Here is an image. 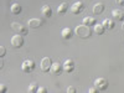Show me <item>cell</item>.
Listing matches in <instances>:
<instances>
[{"instance_id":"cell-16","label":"cell","mask_w":124,"mask_h":93,"mask_svg":"<svg viewBox=\"0 0 124 93\" xmlns=\"http://www.w3.org/2000/svg\"><path fill=\"white\" fill-rule=\"evenodd\" d=\"M67 10H68V4H67V3H62V4L58 6V9H57V13H58L60 15H63V14L67 13Z\"/></svg>"},{"instance_id":"cell-1","label":"cell","mask_w":124,"mask_h":93,"mask_svg":"<svg viewBox=\"0 0 124 93\" xmlns=\"http://www.w3.org/2000/svg\"><path fill=\"white\" fill-rule=\"evenodd\" d=\"M75 34L81 39H88L92 35V30L89 29V26H86L85 24H82L75 29Z\"/></svg>"},{"instance_id":"cell-10","label":"cell","mask_w":124,"mask_h":93,"mask_svg":"<svg viewBox=\"0 0 124 93\" xmlns=\"http://www.w3.org/2000/svg\"><path fill=\"white\" fill-rule=\"evenodd\" d=\"M73 70H75V61H73V60H67V61H65L63 71L67 72V73H71Z\"/></svg>"},{"instance_id":"cell-21","label":"cell","mask_w":124,"mask_h":93,"mask_svg":"<svg viewBox=\"0 0 124 93\" xmlns=\"http://www.w3.org/2000/svg\"><path fill=\"white\" fill-rule=\"evenodd\" d=\"M5 55H6V48L4 46H0V57L3 58Z\"/></svg>"},{"instance_id":"cell-15","label":"cell","mask_w":124,"mask_h":93,"mask_svg":"<svg viewBox=\"0 0 124 93\" xmlns=\"http://www.w3.org/2000/svg\"><path fill=\"white\" fill-rule=\"evenodd\" d=\"M102 25L104 26L106 30H112V29H114V26H116L114 21H113V20H110V19H106L104 21H103Z\"/></svg>"},{"instance_id":"cell-9","label":"cell","mask_w":124,"mask_h":93,"mask_svg":"<svg viewBox=\"0 0 124 93\" xmlns=\"http://www.w3.org/2000/svg\"><path fill=\"white\" fill-rule=\"evenodd\" d=\"M51 72H52L54 75H56V76L61 75L62 72H63V65L58 63V62H55V63L52 65V67H51Z\"/></svg>"},{"instance_id":"cell-13","label":"cell","mask_w":124,"mask_h":93,"mask_svg":"<svg viewBox=\"0 0 124 93\" xmlns=\"http://www.w3.org/2000/svg\"><path fill=\"white\" fill-rule=\"evenodd\" d=\"M112 15H113V17H114V20H118V21H123L124 20V11H122V10L114 9L112 11Z\"/></svg>"},{"instance_id":"cell-26","label":"cell","mask_w":124,"mask_h":93,"mask_svg":"<svg viewBox=\"0 0 124 93\" xmlns=\"http://www.w3.org/2000/svg\"><path fill=\"white\" fill-rule=\"evenodd\" d=\"M114 1H116L118 5H120V6H123V5H124V0H114Z\"/></svg>"},{"instance_id":"cell-4","label":"cell","mask_w":124,"mask_h":93,"mask_svg":"<svg viewBox=\"0 0 124 93\" xmlns=\"http://www.w3.org/2000/svg\"><path fill=\"white\" fill-rule=\"evenodd\" d=\"M94 87H97L99 89V92L106 91L108 88V79H106V78H97L94 81Z\"/></svg>"},{"instance_id":"cell-12","label":"cell","mask_w":124,"mask_h":93,"mask_svg":"<svg viewBox=\"0 0 124 93\" xmlns=\"http://www.w3.org/2000/svg\"><path fill=\"white\" fill-rule=\"evenodd\" d=\"M104 9H106V6H104V4H102V3H97V4H94L93 5V14L94 15H101L103 11H104Z\"/></svg>"},{"instance_id":"cell-5","label":"cell","mask_w":124,"mask_h":93,"mask_svg":"<svg viewBox=\"0 0 124 93\" xmlns=\"http://www.w3.org/2000/svg\"><path fill=\"white\" fill-rule=\"evenodd\" d=\"M52 61H51L50 57H44L42 60H41V70H42L44 72H48L51 71V67H52Z\"/></svg>"},{"instance_id":"cell-25","label":"cell","mask_w":124,"mask_h":93,"mask_svg":"<svg viewBox=\"0 0 124 93\" xmlns=\"http://www.w3.org/2000/svg\"><path fill=\"white\" fill-rule=\"evenodd\" d=\"M6 91H8L6 86H4V85H1V86H0V92H1V93H4V92H6Z\"/></svg>"},{"instance_id":"cell-3","label":"cell","mask_w":124,"mask_h":93,"mask_svg":"<svg viewBox=\"0 0 124 93\" xmlns=\"http://www.w3.org/2000/svg\"><path fill=\"white\" fill-rule=\"evenodd\" d=\"M11 45H13V47H15V48L23 47V46H24V37H23V35H19V34L14 35V36L11 37Z\"/></svg>"},{"instance_id":"cell-14","label":"cell","mask_w":124,"mask_h":93,"mask_svg":"<svg viewBox=\"0 0 124 93\" xmlns=\"http://www.w3.org/2000/svg\"><path fill=\"white\" fill-rule=\"evenodd\" d=\"M73 30H71L70 27H65L63 30H62V32H61V36L63 37L65 40H70L72 36H73Z\"/></svg>"},{"instance_id":"cell-2","label":"cell","mask_w":124,"mask_h":93,"mask_svg":"<svg viewBox=\"0 0 124 93\" xmlns=\"http://www.w3.org/2000/svg\"><path fill=\"white\" fill-rule=\"evenodd\" d=\"M11 29L19 35H27L29 34V30L23 24H19V23H13L11 24Z\"/></svg>"},{"instance_id":"cell-17","label":"cell","mask_w":124,"mask_h":93,"mask_svg":"<svg viewBox=\"0 0 124 93\" xmlns=\"http://www.w3.org/2000/svg\"><path fill=\"white\" fill-rule=\"evenodd\" d=\"M83 24L86 25V26H94L96 25V20L93 19V17H91V16H87V17H85L83 19Z\"/></svg>"},{"instance_id":"cell-6","label":"cell","mask_w":124,"mask_h":93,"mask_svg":"<svg viewBox=\"0 0 124 93\" xmlns=\"http://www.w3.org/2000/svg\"><path fill=\"white\" fill-rule=\"evenodd\" d=\"M35 67H36L35 62L34 61H30V60L25 61L24 63L21 65V68H23V71L25 72V73H30V72H32L35 70Z\"/></svg>"},{"instance_id":"cell-8","label":"cell","mask_w":124,"mask_h":93,"mask_svg":"<svg viewBox=\"0 0 124 93\" xmlns=\"http://www.w3.org/2000/svg\"><path fill=\"white\" fill-rule=\"evenodd\" d=\"M27 25H29L30 29H37V27H41L44 25V20H41V19H30Z\"/></svg>"},{"instance_id":"cell-20","label":"cell","mask_w":124,"mask_h":93,"mask_svg":"<svg viewBox=\"0 0 124 93\" xmlns=\"http://www.w3.org/2000/svg\"><path fill=\"white\" fill-rule=\"evenodd\" d=\"M37 89H39V86H37L36 82H32V83H30V86H29V92H30V93L37 92Z\"/></svg>"},{"instance_id":"cell-23","label":"cell","mask_w":124,"mask_h":93,"mask_svg":"<svg viewBox=\"0 0 124 93\" xmlns=\"http://www.w3.org/2000/svg\"><path fill=\"white\" fill-rule=\"evenodd\" d=\"M37 92H39V93H47V88L41 87V88H39V89H37Z\"/></svg>"},{"instance_id":"cell-24","label":"cell","mask_w":124,"mask_h":93,"mask_svg":"<svg viewBox=\"0 0 124 93\" xmlns=\"http://www.w3.org/2000/svg\"><path fill=\"white\" fill-rule=\"evenodd\" d=\"M88 92H89V93H98V92H99V89H98L97 87H94V88H91Z\"/></svg>"},{"instance_id":"cell-27","label":"cell","mask_w":124,"mask_h":93,"mask_svg":"<svg viewBox=\"0 0 124 93\" xmlns=\"http://www.w3.org/2000/svg\"><path fill=\"white\" fill-rule=\"evenodd\" d=\"M122 30L124 31V23H123V25H122Z\"/></svg>"},{"instance_id":"cell-7","label":"cell","mask_w":124,"mask_h":93,"mask_svg":"<svg viewBox=\"0 0 124 93\" xmlns=\"http://www.w3.org/2000/svg\"><path fill=\"white\" fill-rule=\"evenodd\" d=\"M85 10V4L82 3V1H76L73 5L71 6V11L75 15H78V14H81L82 11Z\"/></svg>"},{"instance_id":"cell-18","label":"cell","mask_w":124,"mask_h":93,"mask_svg":"<svg viewBox=\"0 0 124 93\" xmlns=\"http://www.w3.org/2000/svg\"><path fill=\"white\" fill-rule=\"evenodd\" d=\"M21 10H23L21 5L17 4V3H15V4H13V5H11V13H13V14H15V15L20 14V13H21Z\"/></svg>"},{"instance_id":"cell-22","label":"cell","mask_w":124,"mask_h":93,"mask_svg":"<svg viewBox=\"0 0 124 93\" xmlns=\"http://www.w3.org/2000/svg\"><path fill=\"white\" fill-rule=\"evenodd\" d=\"M67 93H76V88H75L73 86H70V87L67 88Z\"/></svg>"},{"instance_id":"cell-11","label":"cell","mask_w":124,"mask_h":93,"mask_svg":"<svg viewBox=\"0 0 124 93\" xmlns=\"http://www.w3.org/2000/svg\"><path fill=\"white\" fill-rule=\"evenodd\" d=\"M41 14H42V16H44L45 19H48V17L52 16V9H51L50 5L46 4V5L42 6V9H41Z\"/></svg>"},{"instance_id":"cell-19","label":"cell","mask_w":124,"mask_h":93,"mask_svg":"<svg viewBox=\"0 0 124 93\" xmlns=\"http://www.w3.org/2000/svg\"><path fill=\"white\" fill-rule=\"evenodd\" d=\"M104 31H106V29H104V26H103L102 24H96L94 25V32L97 35H103Z\"/></svg>"}]
</instances>
